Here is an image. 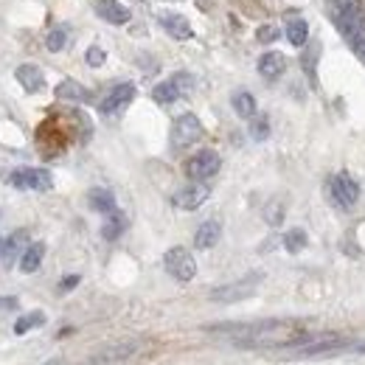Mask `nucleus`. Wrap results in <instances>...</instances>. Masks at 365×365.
Segmentation results:
<instances>
[{"instance_id": "nucleus-2", "label": "nucleus", "mask_w": 365, "mask_h": 365, "mask_svg": "<svg viewBox=\"0 0 365 365\" xmlns=\"http://www.w3.org/2000/svg\"><path fill=\"white\" fill-rule=\"evenodd\" d=\"M191 87H194V79H191L188 73H175L172 79L161 82V85L152 90V99H155L158 104H175L178 99L191 93Z\"/></svg>"}, {"instance_id": "nucleus-17", "label": "nucleus", "mask_w": 365, "mask_h": 365, "mask_svg": "<svg viewBox=\"0 0 365 365\" xmlns=\"http://www.w3.org/2000/svg\"><path fill=\"white\" fill-rule=\"evenodd\" d=\"M25 242H28V233L25 230H17L8 239H0V259H3V264H11L17 259V253L23 250Z\"/></svg>"}, {"instance_id": "nucleus-7", "label": "nucleus", "mask_w": 365, "mask_h": 365, "mask_svg": "<svg viewBox=\"0 0 365 365\" xmlns=\"http://www.w3.org/2000/svg\"><path fill=\"white\" fill-rule=\"evenodd\" d=\"M8 182L23 191H51L54 178L45 169H17L8 175Z\"/></svg>"}, {"instance_id": "nucleus-23", "label": "nucleus", "mask_w": 365, "mask_h": 365, "mask_svg": "<svg viewBox=\"0 0 365 365\" xmlns=\"http://www.w3.org/2000/svg\"><path fill=\"white\" fill-rule=\"evenodd\" d=\"M124 216L118 214V211H113V214H107V222H104V228H101V236L107 239V242H113V239H118L121 236V230H124Z\"/></svg>"}, {"instance_id": "nucleus-1", "label": "nucleus", "mask_w": 365, "mask_h": 365, "mask_svg": "<svg viewBox=\"0 0 365 365\" xmlns=\"http://www.w3.org/2000/svg\"><path fill=\"white\" fill-rule=\"evenodd\" d=\"M326 191H329L332 202H335L340 211H349V208L360 199V185H357V180H352L346 172H340V175L329 178V182H326Z\"/></svg>"}, {"instance_id": "nucleus-35", "label": "nucleus", "mask_w": 365, "mask_h": 365, "mask_svg": "<svg viewBox=\"0 0 365 365\" xmlns=\"http://www.w3.org/2000/svg\"><path fill=\"white\" fill-rule=\"evenodd\" d=\"M45 365H62V363H59V360H56V363H45Z\"/></svg>"}, {"instance_id": "nucleus-16", "label": "nucleus", "mask_w": 365, "mask_h": 365, "mask_svg": "<svg viewBox=\"0 0 365 365\" xmlns=\"http://www.w3.org/2000/svg\"><path fill=\"white\" fill-rule=\"evenodd\" d=\"M284 68H287V59H284V54H276V51H270V54H264V56L259 59V73H261L264 79H278V76L284 73Z\"/></svg>"}, {"instance_id": "nucleus-26", "label": "nucleus", "mask_w": 365, "mask_h": 365, "mask_svg": "<svg viewBox=\"0 0 365 365\" xmlns=\"http://www.w3.org/2000/svg\"><path fill=\"white\" fill-rule=\"evenodd\" d=\"M45 323V315L42 312H31V315H23L17 323H14V335H25L28 329H34V326H42Z\"/></svg>"}, {"instance_id": "nucleus-4", "label": "nucleus", "mask_w": 365, "mask_h": 365, "mask_svg": "<svg viewBox=\"0 0 365 365\" xmlns=\"http://www.w3.org/2000/svg\"><path fill=\"white\" fill-rule=\"evenodd\" d=\"M219 166H222L219 155H216L214 149H202V152H197L194 158H188L185 175H188L191 180L202 182V180H208V178H214V175L219 172Z\"/></svg>"}, {"instance_id": "nucleus-33", "label": "nucleus", "mask_w": 365, "mask_h": 365, "mask_svg": "<svg viewBox=\"0 0 365 365\" xmlns=\"http://www.w3.org/2000/svg\"><path fill=\"white\" fill-rule=\"evenodd\" d=\"M0 309H17V298H0Z\"/></svg>"}, {"instance_id": "nucleus-34", "label": "nucleus", "mask_w": 365, "mask_h": 365, "mask_svg": "<svg viewBox=\"0 0 365 365\" xmlns=\"http://www.w3.org/2000/svg\"><path fill=\"white\" fill-rule=\"evenodd\" d=\"M357 352H363V354H365V343H363V346H357Z\"/></svg>"}, {"instance_id": "nucleus-29", "label": "nucleus", "mask_w": 365, "mask_h": 365, "mask_svg": "<svg viewBox=\"0 0 365 365\" xmlns=\"http://www.w3.org/2000/svg\"><path fill=\"white\" fill-rule=\"evenodd\" d=\"M104 59H107V54H104V48H99V45H90L87 54H85V62H87L90 68H101Z\"/></svg>"}, {"instance_id": "nucleus-3", "label": "nucleus", "mask_w": 365, "mask_h": 365, "mask_svg": "<svg viewBox=\"0 0 365 365\" xmlns=\"http://www.w3.org/2000/svg\"><path fill=\"white\" fill-rule=\"evenodd\" d=\"M163 264H166V273L175 276L178 281H191V278L197 276V261H194V256H191L185 247H172V250H166Z\"/></svg>"}, {"instance_id": "nucleus-9", "label": "nucleus", "mask_w": 365, "mask_h": 365, "mask_svg": "<svg viewBox=\"0 0 365 365\" xmlns=\"http://www.w3.org/2000/svg\"><path fill=\"white\" fill-rule=\"evenodd\" d=\"M132 99H135V87H132L130 82H124V85H116V87L101 99L99 110H101V113H118V110L127 107Z\"/></svg>"}, {"instance_id": "nucleus-11", "label": "nucleus", "mask_w": 365, "mask_h": 365, "mask_svg": "<svg viewBox=\"0 0 365 365\" xmlns=\"http://www.w3.org/2000/svg\"><path fill=\"white\" fill-rule=\"evenodd\" d=\"M138 352V343H121V346H113V349H104V352H99V354H93L90 357V363L87 365H110V363H121V360H127V357H132Z\"/></svg>"}, {"instance_id": "nucleus-13", "label": "nucleus", "mask_w": 365, "mask_h": 365, "mask_svg": "<svg viewBox=\"0 0 365 365\" xmlns=\"http://www.w3.org/2000/svg\"><path fill=\"white\" fill-rule=\"evenodd\" d=\"M14 76H17V82L23 85V90H25V93H39V90L45 87L42 70H39L37 65H20V68L14 70Z\"/></svg>"}, {"instance_id": "nucleus-30", "label": "nucleus", "mask_w": 365, "mask_h": 365, "mask_svg": "<svg viewBox=\"0 0 365 365\" xmlns=\"http://www.w3.org/2000/svg\"><path fill=\"white\" fill-rule=\"evenodd\" d=\"M256 39H259V42H276V39H278V28H276V25H261V28L256 31Z\"/></svg>"}, {"instance_id": "nucleus-22", "label": "nucleus", "mask_w": 365, "mask_h": 365, "mask_svg": "<svg viewBox=\"0 0 365 365\" xmlns=\"http://www.w3.org/2000/svg\"><path fill=\"white\" fill-rule=\"evenodd\" d=\"M233 110L242 118H253L256 116V99L247 90H239V93H233Z\"/></svg>"}, {"instance_id": "nucleus-25", "label": "nucleus", "mask_w": 365, "mask_h": 365, "mask_svg": "<svg viewBox=\"0 0 365 365\" xmlns=\"http://www.w3.org/2000/svg\"><path fill=\"white\" fill-rule=\"evenodd\" d=\"M284 247H287L290 253H301V250L307 247V233H304L301 228H295V230L284 233Z\"/></svg>"}, {"instance_id": "nucleus-19", "label": "nucleus", "mask_w": 365, "mask_h": 365, "mask_svg": "<svg viewBox=\"0 0 365 365\" xmlns=\"http://www.w3.org/2000/svg\"><path fill=\"white\" fill-rule=\"evenodd\" d=\"M332 3H335L338 17L352 20V23H365V8L360 0H332Z\"/></svg>"}, {"instance_id": "nucleus-24", "label": "nucleus", "mask_w": 365, "mask_h": 365, "mask_svg": "<svg viewBox=\"0 0 365 365\" xmlns=\"http://www.w3.org/2000/svg\"><path fill=\"white\" fill-rule=\"evenodd\" d=\"M261 214H264V222L276 228V225H281V222H284V202H281V199H270V202L264 205V211H261Z\"/></svg>"}, {"instance_id": "nucleus-31", "label": "nucleus", "mask_w": 365, "mask_h": 365, "mask_svg": "<svg viewBox=\"0 0 365 365\" xmlns=\"http://www.w3.org/2000/svg\"><path fill=\"white\" fill-rule=\"evenodd\" d=\"M315 59H318L315 51H309V54L301 56V65H304V70L309 73V82H312V85H315Z\"/></svg>"}, {"instance_id": "nucleus-5", "label": "nucleus", "mask_w": 365, "mask_h": 365, "mask_svg": "<svg viewBox=\"0 0 365 365\" xmlns=\"http://www.w3.org/2000/svg\"><path fill=\"white\" fill-rule=\"evenodd\" d=\"M199 138H202V124H199L197 116L185 113V116H180V118L175 121V127H172V147H175V149L194 147Z\"/></svg>"}, {"instance_id": "nucleus-20", "label": "nucleus", "mask_w": 365, "mask_h": 365, "mask_svg": "<svg viewBox=\"0 0 365 365\" xmlns=\"http://www.w3.org/2000/svg\"><path fill=\"white\" fill-rule=\"evenodd\" d=\"M287 39L292 42V45H307V39H309V25H307V20H301V17H290V23H287Z\"/></svg>"}, {"instance_id": "nucleus-15", "label": "nucleus", "mask_w": 365, "mask_h": 365, "mask_svg": "<svg viewBox=\"0 0 365 365\" xmlns=\"http://www.w3.org/2000/svg\"><path fill=\"white\" fill-rule=\"evenodd\" d=\"M161 25L169 37L175 39H188L194 31H191V23L182 17V14H161Z\"/></svg>"}, {"instance_id": "nucleus-8", "label": "nucleus", "mask_w": 365, "mask_h": 365, "mask_svg": "<svg viewBox=\"0 0 365 365\" xmlns=\"http://www.w3.org/2000/svg\"><path fill=\"white\" fill-rule=\"evenodd\" d=\"M211 197V188L205 185V182H191V185H185V188H180L175 197H172V202L180 208V211H197L205 199Z\"/></svg>"}, {"instance_id": "nucleus-27", "label": "nucleus", "mask_w": 365, "mask_h": 365, "mask_svg": "<svg viewBox=\"0 0 365 365\" xmlns=\"http://www.w3.org/2000/svg\"><path fill=\"white\" fill-rule=\"evenodd\" d=\"M65 39H68V31H65V28H51L48 37H45V48L56 54V51L65 48Z\"/></svg>"}, {"instance_id": "nucleus-28", "label": "nucleus", "mask_w": 365, "mask_h": 365, "mask_svg": "<svg viewBox=\"0 0 365 365\" xmlns=\"http://www.w3.org/2000/svg\"><path fill=\"white\" fill-rule=\"evenodd\" d=\"M250 135H253V141H264L267 135H270V121L261 116V118H253V124H250Z\"/></svg>"}, {"instance_id": "nucleus-32", "label": "nucleus", "mask_w": 365, "mask_h": 365, "mask_svg": "<svg viewBox=\"0 0 365 365\" xmlns=\"http://www.w3.org/2000/svg\"><path fill=\"white\" fill-rule=\"evenodd\" d=\"M79 284V276H68V278H62V284H59V290L62 292H68V290H73Z\"/></svg>"}, {"instance_id": "nucleus-6", "label": "nucleus", "mask_w": 365, "mask_h": 365, "mask_svg": "<svg viewBox=\"0 0 365 365\" xmlns=\"http://www.w3.org/2000/svg\"><path fill=\"white\" fill-rule=\"evenodd\" d=\"M259 281H261L259 276H247V278H242V281H236V284L219 287V290L211 292V301H216V304H236V301H242V298H250V295L256 292Z\"/></svg>"}, {"instance_id": "nucleus-14", "label": "nucleus", "mask_w": 365, "mask_h": 365, "mask_svg": "<svg viewBox=\"0 0 365 365\" xmlns=\"http://www.w3.org/2000/svg\"><path fill=\"white\" fill-rule=\"evenodd\" d=\"M56 99H62V101H90L93 99V93L85 87V85H79L76 79H65L62 85H56Z\"/></svg>"}, {"instance_id": "nucleus-18", "label": "nucleus", "mask_w": 365, "mask_h": 365, "mask_svg": "<svg viewBox=\"0 0 365 365\" xmlns=\"http://www.w3.org/2000/svg\"><path fill=\"white\" fill-rule=\"evenodd\" d=\"M42 256H45V245L42 242H34L23 250V259H20V270L23 273H37L39 264H42Z\"/></svg>"}, {"instance_id": "nucleus-21", "label": "nucleus", "mask_w": 365, "mask_h": 365, "mask_svg": "<svg viewBox=\"0 0 365 365\" xmlns=\"http://www.w3.org/2000/svg\"><path fill=\"white\" fill-rule=\"evenodd\" d=\"M90 208L99 211V214H113L116 211V197L104 188H93L90 191Z\"/></svg>"}, {"instance_id": "nucleus-12", "label": "nucleus", "mask_w": 365, "mask_h": 365, "mask_svg": "<svg viewBox=\"0 0 365 365\" xmlns=\"http://www.w3.org/2000/svg\"><path fill=\"white\" fill-rule=\"evenodd\" d=\"M96 11H99V17H101V20L113 23V25H124V23H130V8H127V6H121L118 0H99V3H96Z\"/></svg>"}, {"instance_id": "nucleus-10", "label": "nucleus", "mask_w": 365, "mask_h": 365, "mask_svg": "<svg viewBox=\"0 0 365 365\" xmlns=\"http://www.w3.org/2000/svg\"><path fill=\"white\" fill-rule=\"evenodd\" d=\"M219 236H222V222H219V219H205V222L197 228V233H194V247L211 250V247L219 242Z\"/></svg>"}]
</instances>
